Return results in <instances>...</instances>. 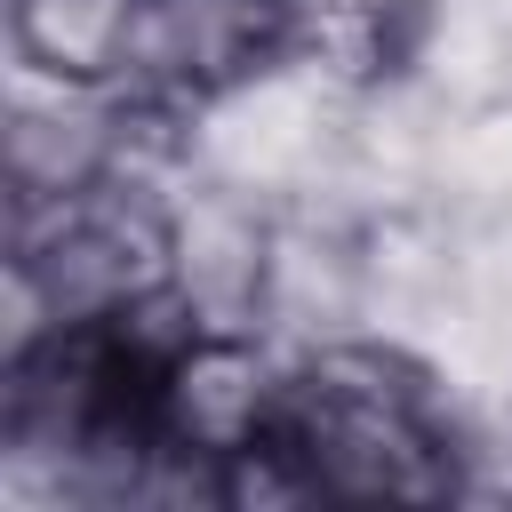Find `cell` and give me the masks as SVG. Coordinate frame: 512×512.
Returning <instances> with one entry per match:
<instances>
[{
  "label": "cell",
  "mask_w": 512,
  "mask_h": 512,
  "mask_svg": "<svg viewBox=\"0 0 512 512\" xmlns=\"http://www.w3.org/2000/svg\"><path fill=\"white\" fill-rule=\"evenodd\" d=\"M280 48V0H144L128 88L160 104H200Z\"/></svg>",
  "instance_id": "cell-6"
},
{
  "label": "cell",
  "mask_w": 512,
  "mask_h": 512,
  "mask_svg": "<svg viewBox=\"0 0 512 512\" xmlns=\"http://www.w3.org/2000/svg\"><path fill=\"white\" fill-rule=\"evenodd\" d=\"M432 200L456 216L512 208V96L448 104L432 136Z\"/></svg>",
  "instance_id": "cell-8"
},
{
  "label": "cell",
  "mask_w": 512,
  "mask_h": 512,
  "mask_svg": "<svg viewBox=\"0 0 512 512\" xmlns=\"http://www.w3.org/2000/svg\"><path fill=\"white\" fill-rule=\"evenodd\" d=\"M360 80L328 72L320 56H296V48H272L256 72L224 80L216 96L192 104V160L224 184H248L264 192L272 208H288L320 160L336 152V128H344V104H352Z\"/></svg>",
  "instance_id": "cell-1"
},
{
  "label": "cell",
  "mask_w": 512,
  "mask_h": 512,
  "mask_svg": "<svg viewBox=\"0 0 512 512\" xmlns=\"http://www.w3.org/2000/svg\"><path fill=\"white\" fill-rule=\"evenodd\" d=\"M504 456H512V408H504Z\"/></svg>",
  "instance_id": "cell-9"
},
{
  "label": "cell",
  "mask_w": 512,
  "mask_h": 512,
  "mask_svg": "<svg viewBox=\"0 0 512 512\" xmlns=\"http://www.w3.org/2000/svg\"><path fill=\"white\" fill-rule=\"evenodd\" d=\"M128 80H56L40 64H8V200H64L112 176L128 136Z\"/></svg>",
  "instance_id": "cell-2"
},
{
  "label": "cell",
  "mask_w": 512,
  "mask_h": 512,
  "mask_svg": "<svg viewBox=\"0 0 512 512\" xmlns=\"http://www.w3.org/2000/svg\"><path fill=\"white\" fill-rule=\"evenodd\" d=\"M144 0H8V56L56 80H128Z\"/></svg>",
  "instance_id": "cell-7"
},
{
  "label": "cell",
  "mask_w": 512,
  "mask_h": 512,
  "mask_svg": "<svg viewBox=\"0 0 512 512\" xmlns=\"http://www.w3.org/2000/svg\"><path fill=\"white\" fill-rule=\"evenodd\" d=\"M272 224L280 208L248 184L224 176H192L168 200V248H176V288L192 296V312L208 328H256L264 312V264H272Z\"/></svg>",
  "instance_id": "cell-3"
},
{
  "label": "cell",
  "mask_w": 512,
  "mask_h": 512,
  "mask_svg": "<svg viewBox=\"0 0 512 512\" xmlns=\"http://www.w3.org/2000/svg\"><path fill=\"white\" fill-rule=\"evenodd\" d=\"M256 336L280 360H304V352L344 344V336H368V320H360V224L352 216H336V208H280Z\"/></svg>",
  "instance_id": "cell-4"
},
{
  "label": "cell",
  "mask_w": 512,
  "mask_h": 512,
  "mask_svg": "<svg viewBox=\"0 0 512 512\" xmlns=\"http://www.w3.org/2000/svg\"><path fill=\"white\" fill-rule=\"evenodd\" d=\"M280 392H288V360L256 328H208L152 376L160 432H176L208 456H232V448L264 440L280 424Z\"/></svg>",
  "instance_id": "cell-5"
}]
</instances>
